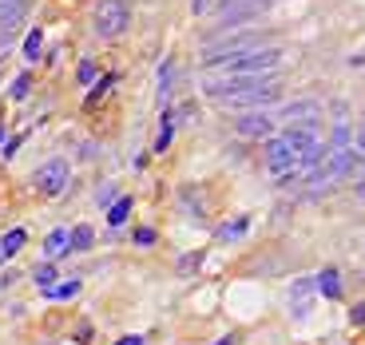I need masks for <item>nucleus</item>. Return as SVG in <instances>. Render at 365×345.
I'll return each mask as SVG.
<instances>
[{
	"label": "nucleus",
	"mask_w": 365,
	"mask_h": 345,
	"mask_svg": "<svg viewBox=\"0 0 365 345\" xmlns=\"http://www.w3.org/2000/svg\"><path fill=\"white\" fill-rule=\"evenodd\" d=\"M202 96L222 108H266L282 96L278 80H262V76H210L202 80Z\"/></svg>",
	"instance_id": "obj_1"
},
{
	"label": "nucleus",
	"mask_w": 365,
	"mask_h": 345,
	"mask_svg": "<svg viewBox=\"0 0 365 345\" xmlns=\"http://www.w3.org/2000/svg\"><path fill=\"white\" fill-rule=\"evenodd\" d=\"M278 64H282V48H247V52L207 60L202 68H219L222 76H266Z\"/></svg>",
	"instance_id": "obj_2"
},
{
	"label": "nucleus",
	"mask_w": 365,
	"mask_h": 345,
	"mask_svg": "<svg viewBox=\"0 0 365 345\" xmlns=\"http://www.w3.org/2000/svg\"><path fill=\"white\" fill-rule=\"evenodd\" d=\"M128 20H131L128 0H100L96 4V16H91V28H96L100 40H115V36H123Z\"/></svg>",
	"instance_id": "obj_3"
},
{
	"label": "nucleus",
	"mask_w": 365,
	"mask_h": 345,
	"mask_svg": "<svg viewBox=\"0 0 365 345\" xmlns=\"http://www.w3.org/2000/svg\"><path fill=\"white\" fill-rule=\"evenodd\" d=\"M64 187H68V163L64 159H48L36 171V191L44 195V199H60Z\"/></svg>",
	"instance_id": "obj_4"
},
{
	"label": "nucleus",
	"mask_w": 365,
	"mask_h": 345,
	"mask_svg": "<svg viewBox=\"0 0 365 345\" xmlns=\"http://www.w3.org/2000/svg\"><path fill=\"white\" fill-rule=\"evenodd\" d=\"M266 171H270L274 179L302 175V171H298V155L286 147V139H270V143H266Z\"/></svg>",
	"instance_id": "obj_5"
},
{
	"label": "nucleus",
	"mask_w": 365,
	"mask_h": 345,
	"mask_svg": "<svg viewBox=\"0 0 365 345\" xmlns=\"http://www.w3.org/2000/svg\"><path fill=\"white\" fill-rule=\"evenodd\" d=\"M286 147H290L294 155H310L314 147H318V135H314V123H290V131H286Z\"/></svg>",
	"instance_id": "obj_6"
},
{
	"label": "nucleus",
	"mask_w": 365,
	"mask_h": 345,
	"mask_svg": "<svg viewBox=\"0 0 365 345\" xmlns=\"http://www.w3.org/2000/svg\"><path fill=\"white\" fill-rule=\"evenodd\" d=\"M235 131H238V135H247V139H270L274 123L262 115V108H258V111H250V115H238Z\"/></svg>",
	"instance_id": "obj_7"
},
{
	"label": "nucleus",
	"mask_w": 365,
	"mask_h": 345,
	"mask_svg": "<svg viewBox=\"0 0 365 345\" xmlns=\"http://www.w3.org/2000/svg\"><path fill=\"white\" fill-rule=\"evenodd\" d=\"M68 250H72V230H68V227H56L52 235L44 238V254H48V258H64Z\"/></svg>",
	"instance_id": "obj_8"
},
{
	"label": "nucleus",
	"mask_w": 365,
	"mask_h": 345,
	"mask_svg": "<svg viewBox=\"0 0 365 345\" xmlns=\"http://www.w3.org/2000/svg\"><path fill=\"white\" fill-rule=\"evenodd\" d=\"M314 286H318V294H322V298H329V302L341 298V274L334 270V266H329V270H322Z\"/></svg>",
	"instance_id": "obj_9"
},
{
	"label": "nucleus",
	"mask_w": 365,
	"mask_h": 345,
	"mask_svg": "<svg viewBox=\"0 0 365 345\" xmlns=\"http://www.w3.org/2000/svg\"><path fill=\"white\" fill-rule=\"evenodd\" d=\"M48 298L52 302H68V298H76V294H80V278H64V282H52V286H48Z\"/></svg>",
	"instance_id": "obj_10"
},
{
	"label": "nucleus",
	"mask_w": 365,
	"mask_h": 345,
	"mask_svg": "<svg viewBox=\"0 0 365 345\" xmlns=\"http://www.w3.org/2000/svg\"><path fill=\"white\" fill-rule=\"evenodd\" d=\"M128 215H131V195H123V199H115L108 207V222H111V227H123V222H128Z\"/></svg>",
	"instance_id": "obj_11"
},
{
	"label": "nucleus",
	"mask_w": 365,
	"mask_h": 345,
	"mask_svg": "<svg viewBox=\"0 0 365 345\" xmlns=\"http://www.w3.org/2000/svg\"><path fill=\"white\" fill-rule=\"evenodd\" d=\"M40 52H44V32H40V28H32V32H28V40H24V56H28V64H36Z\"/></svg>",
	"instance_id": "obj_12"
},
{
	"label": "nucleus",
	"mask_w": 365,
	"mask_h": 345,
	"mask_svg": "<svg viewBox=\"0 0 365 345\" xmlns=\"http://www.w3.org/2000/svg\"><path fill=\"white\" fill-rule=\"evenodd\" d=\"M247 218H235V222H227V227H219V242H230V238H242L247 235Z\"/></svg>",
	"instance_id": "obj_13"
},
{
	"label": "nucleus",
	"mask_w": 365,
	"mask_h": 345,
	"mask_svg": "<svg viewBox=\"0 0 365 345\" xmlns=\"http://www.w3.org/2000/svg\"><path fill=\"white\" fill-rule=\"evenodd\" d=\"M32 282H36L40 290H48V286H52V282H56V266H52V262L36 266V270H32Z\"/></svg>",
	"instance_id": "obj_14"
},
{
	"label": "nucleus",
	"mask_w": 365,
	"mask_h": 345,
	"mask_svg": "<svg viewBox=\"0 0 365 345\" xmlns=\"http://www.w3.org/2000/svg\"><path fill=\"white\" fill-rule=\"evenodd\" d=\"M91 242H96V230L91 227H76L72 230V250H88Z\"/></svg>",
	"instance_id": "obj_15"
},
{
	"label": "nucleus",
	"mask_w": 365,
	"mask_h": 345,
	"mask_svg": "<svg viewBox=\"0 0 365 345\" xmlns=\"http://www.w3.org/2000/svg\"><path fill=\"white\" fill-rule=\"evenodd\" d=\"M171 139H175V119L167 115L163 128H159V135H155V151H167V147H171Z\"/></svg>",
	"instance_id": "obj_16"
},
{
	"label": "nucleus",
	"mask_w": 365,
	"mask_h": 345,
	"mask_svg": "<svg viewBox=\"0 0 365 345\" xmlns=\"http://www.w3.org/2000/svg\"><path fill=\"white\" fill-rule=\"evenodd\" d=\"M24 227H16V230H9V235H4V238H0V242H4V250H9V258L12 254H16V250H20V246H24Z\"/></svg>",
	"instance_id": "obj_17"
},
{
	"label": "nucleus",
	"mask_w": 365,
	"mask_h": 345,
	"mask_svg": "<svg viewBox=\"0 0 365 345\" xmlns=\"http://www.w3.org/2000/svg\"><path fill=\"white\" fill-rule=\"evenodd\" d=\"M314 115H318L314 103H294V108H286V119H314Z\"/></svg>",
	"instance_id": "obj_18"
},
{
	"label": "nucleus",
	"mask_w": 365,
	"mask_h": 345,
	"mask_svg": "<svg viewBox=\"0 0 365 345\" xmlns=\"http://www.w3.org/2000/svg\"><path fill=\"white\" fill-rule=\"evenodd\" d=\"M28 88H32V76L24 72V76H20V80L9 88V96H12V100H24V96H28Z\"/></svg>",
	"instance_id": "obj_19"
},
{
	"label": "nucleus",
	"mask_w": 365,
	"mask_h": 345,
	"mask_svg": "<svg viewBox=\"0 0 365 345\" xmlns=\"http://www.w3.org/2000/svg\"><path fill=\"white\" fill-rule=\"evenodd\" d=\"M111 202H115V187H100V195H96V207H111Z\"/></svg>",
	"instance_id": "obj_20"
},
{
	"label": "nucleus",
	"mask_w": 365,
	"mask_h": 345,
	"mask_svg": "<svg viewBox=\"0 0 365 345\" xmlns=\"http://www.w3.org/2000/svg\"><path fill=\"white\" fill-rule=\"evenodd\" d=\"M76 76H80V83H91V80H96V60H83Z\"/></svg>",
	"instance_id": "obj_21"
},
{
	"label": "nucleus",
	"mask_w": 365,
	"mask_h": 345,
	"mask_svg": "<svg viewBox=\"0 0 365 345\" xmlns=\"http://www.w3.org/2000/svg\"><path fill=\"white\" fill-rule=\"evenodd\" d=\"M108 88H111V80H103V83H96V91H91V96H88V103H91V108H96V103H100V100H103V96H108Z\"/></svg>",
	"instance_id": "obj_22"
},
{
	"label": "nucleus",
	"mask_w": 365,
	"mask_h": 345,
	"mask_svg": "<svg viewBox=\"0 0 365 345\" xmlns=\"http://www.w3.org/2000/svg\"><path fill=\"white\" fill-rule=\"evenodd\" d=\"M349 321H354V326H365V302H357V306L349 309Z\"/></svg>",
	"instance_id": "obj_23"
},
{
	"label": "nucleus",
	"mask_w": 365,
	"mask_h": 345,
	"mask_svg": "<svg viewBox=\"0 0 365 345\" xmlns=\"http://www.w3.org/2000/svg\"><path fill=\"white\" fill-rule=\"evenodd\" d=\"M182 258H187V262H179V270H182V274H187V270H195V266L202 262V254H182Z\"/></svg>",
	"instance_id": "obj_24"
},
{
	"label": "nucleus",
	"mask_w": 365,
	"mask_h": 345,
	"mask_svg": "<svg viewBox=\"0 0 365 345\" xmlns=\"http://www.w3.org/2000/svg\"><path fill=\"white\" fill-rule=\"evenodd\" d=\"M334 147H349V128H338V131H334Z\"/></svg>",
	"instance_id": "obj_25"
},
{
	"label": "nucleus",
	"mask_w": 365,
	"mask_h": 345,
	"mask_svg": "<svg viewBox=\"0 0 365 345\" xmlns=\"http://www.w3.org/2000/svg\"><path fill=\"white\" fill-rule=\"evenodd\" d=\"M135 242H139V246H151V242H155V230H139Z\"/></svg>",
	"instance_id": "obj_26"
},
{
	"label": "nucleus",
	"mask_w": 365,
	"mask_h": 345,
	"mask_svg": "<svg viewBox=\"0 0 365 345\" xmlns=\"http://www.w3.org/2000/svg\"><path fill=\"white\" fill-rule=\"evenodd\" d=\"M115 345H143V337H139V334H128V337H119Z\"/></svg>",
	"instance_id": "obj_27"
},
{
	"label": "nucleus",
	"mask_w": 365,
	"mask_h": 345,
	"mask_svg": "<svg viewBox=\"0 0 365 345\" xmlns=\"http://www.w3.org/2000/svg\"><path fill=\"white\" fill-rule=\"evenodd\" d=\"M191 9H195V16H202V12H207V9H210V0H195Z\"/></svg>",
	"instance_id": "obj_28"
},
{
	"label": "nucleus",
	"mask_w": 365,
	"mask_h": 345,
	"mask_svg": "<svg viewBox=\"0 0 365 345\" xmlns=\"http://www.w3.org/2000/svg\"><path fill=\"white\" fill-rule=\"evenodd\" d=\"M357 151L365 155V128H357Z\"/></svg>",
	"instance_id": "obj_29"
},
{
	"label": "nucleus",
	"mask_w": 365,
	"mask_h": 345,
	"mask_svg": "<svg viewBox=\"0 0 365 345\" xmlns=\"http://www.w3.org/2000/svg\"><path fill=\"white\" fill-rule=\"evenodd\" d=\"M9 262V250H4V242H0V266Z\"/></svg>",
	"instance_id": "obj_30"
},
{
	"label": "nucleus",
	"mask_w": 365,
	"mask_h": 345,
	"mask_svg": "<svg viewBox=\"0 0 365 345\" xmlns=\"http://www.w3.org/2000/svg\"><path fill=\"white\" fill-rule=\"evenodd\" d=\"M357 167H365V155H361V163H357Z\"/></svg>",
	"instance_id": "obj_31"
},
{
	"label": "nucleus",
	"mask_w": 365,
	"mask_h": 345,
	"mask_svg": "<svg viewBox=\"0 0 365 345\" xmlns=\"http://www.w3.org/2000/svg\"><path fill=\"white\" fill-rule=\"evenodd\" d=\"M0 135H4V128H0Z\"/></svg>",
	"instance_id": "obj_32"
}]
</instances>
